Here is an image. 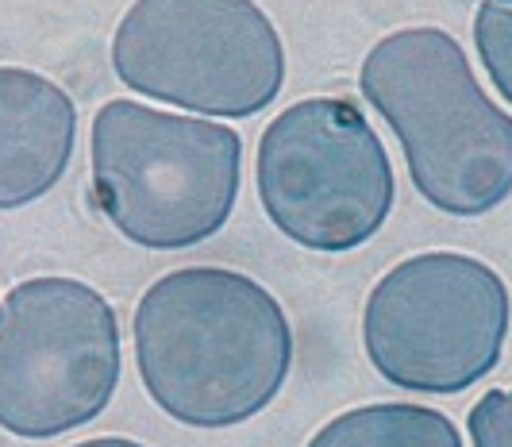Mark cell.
Wrapping results in <instances>:
<instances>
[{
    "instance_id": "1",
    "label": "cell",
    "mask_w": 512,
    "mask_h": 447,
    "mask_svg": "<svg viewBox=\"0 0 512 447\" xmlns=\"http://www.w3.org/2000/svg\"><path fill=\"white\" fill-rule=\"evenodd\" d=\"M135 363L166 417L228 428L278 397L293 363V336L282 305L247 274L189 266L143 293Z\"/></svg>"
},
{
    "instance_id": "2",
    "label": "cell",
    "mask_w": 512,
    "mask_h": 447,
    "mask_svg": "<svg viewBox=\"0 0 512 447\" xmlns=\"http://www.w3.org/2000/svg\"><path fill=\"white\" fill-rule=\"evenodd\" d=\"M362 93L397 132L416 189L451 216H482L512 193V116L482 93L439 27L385 35L362 62Z\"/></svg>"
},
{
    "instance_id": "3",
    "label": "cell",
    "mask_w": 512,
    "mask_h": 447,
    "mask_svg": "<svg viewBox=\"0 0 512 447\" xmlns=\"http://www.w3.org/2000/svg\"><path fill=\"white\" fill-rule=\"evenodd\" d=\"M239 135L224 124L108 101L93 116L101 212L139 247L178 251L216 236L239 193Z\"/></svg>"
},
{
    "instance_id": "4",
    "label": "cell",
    "mask_w": 512,
    "mask_h": 447,
    "mask_svg": "<svg viewBox=\"0 0 512 447\" xmlns=\"http://www.w3.org/2000/svg\"><path fill=\"white\" fill-rule=\"evenodd\" d=\"M112 66L135 93L208 116H255L285 81L282 39L255 0H135Z\"/></svg>"
},
{
    "instance_id": "5",
    "label": "cell",
    "mask_w": 512,
    "mask_h": 447,
    "mask_svg": "<svg viewBox=\"0 0 512 447\" xmlns=\"http://www.w3.org/2000/svg\"><path fill=\"white\" fill-rule=\"evenodd\" d=\"M120 382V324L74 278H31L0 301V428L47 440L101 417Z\"/></svg>"
},
{
    "instance_id": "6",
    "label": "cell",
    "mask_w": 512,
    "mask_h": 447,
    "mask_svg": "<svg viewBox=\"0 0 512 447\" xmlns=\"http://www.w3.org/2000/svg\"><path fill=\"white\" fill-rule=\"evenodd\" d=\"M509 332V290L478 259L416 255L374 286L362 340L385 382L420 394H459L497 367Z\"/></svg>"
},
{
    "instance_id": "7",
    "label": "cell",
    "mask_w": 512,
    "mask_h": 447,
    "mask_svg": "<svg viewBox=\"0 0 512 447\" xmlns=\"http://www.w3.org/2000/svg\"><path fill=\"white\" fill-rule=\"evenodd\" d=\"M258 197L289 239L351 251L393 205V170L378 132L351 101L312 97L285 108L258 143Z\"/></svg>"
},
{
    "instance_id": "8",
    "label": "cell",
    "mask_w": 512,
    "mask_h": 447,
    "mask_svg": "<svg viewBox=\"0 0 512 447\" xmlns=\"http://www.w3.org/2000/svg\"><path fill=\"white\" fill-rule=\"evenodd\" d=\"M77 112L66 89L20 66H0V209L39 201L74 155Z\"/></svg>"
},
{
    "instance_id": "9",
    "label": "cell",
    "mask_w": 512,
    "mask_h": 447,
    "mask_svg": "<svg viewBox=\"0 0 512 447\" xmlns=\"http://www.w3.org/2000/svg\"><path fill=\"white\" fill-rule=\"evenodd\" d=\"M308 447H462L459 428L424 405H366L316 432Z\"/></svg>"
},
{
    "instance_id": "10",
    "label": "cell",
    "mask_w": 512,
    "mask_h": 447,
    "mask_svg": "<svg viewBox=\"0 0 512 447\" xmlns=\"http://www.w3.org/2000/svg\"><path fill=\"white\" fill-rule=\"evenodd\" d=\"M474 43L493 85L512 101V0H482L474 16Z\"/></svg>"
},
{
    "instance_id": "11",
    "label": "cell",
    "mask_w": 512,
    "mask_h": 447,
    "mask_svg": "<svg viewBox=\"0 0 512 447\" xmlns=\"http://www.w3.org/2000/svg\"><path fill=\"white\" fill-rule=\"evenodd\" d=\"M474 447H512V390H493L470 409Z\"/></svg>"
},
{
    "instance_id": "12",
    "label": "cell",
    "mask_w": 512,
    "mask_h": 447,
    "mask_svg": "<svg viewBox=\"0 0 512 447\" xmlns=\"http://www.w3.org/2000/svg\"><path fill=\"white\" fill-rule=\"evenodd\" d=\"M74 447H143L135 440H120V436H104V440H89V444H74Z\"/></svg>"
}]
</instances>
